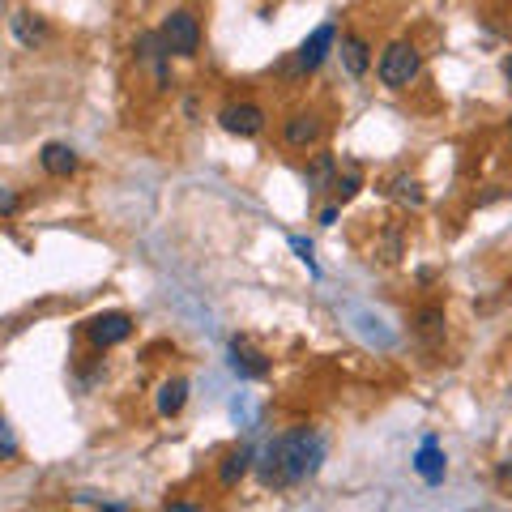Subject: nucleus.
Segmentation results:
<instances>
[{
    "instance_id": "obj_19",
    "label": "nucleus",
    "mask_w": 512,
    "mask_h": 512,
    "mask_svg": "<svg viewBox=\"0 0 512 512\" xmlns=\"http://www.w3.org/2000/svg\"><path fill=\"white\" fill-rule=\"evenodd\" d=\"M18 205H22L18 192H13V188H0V218H9L13 210H18Z\"/></svg>"
},
{
    "instance_id": "obj_14",
    "label": "nucleus",
    "mask_w": 512,
    "mask_h": 512,
    "mask_svg": "<svg viewBox=\"0 0 512 512\" xmlns=\"http://www.w3.org/2000/svg\"><path fill=\"white\" fill-rule=\"evenodd\" d=\"M13 35H18L26 47H35V43L47 39V26H43L30 9H18V13H13Z\"/></svg>"
},
{
    "instance_id": "obj_23",
    "label": "nucleus",
    "mask_w": 512,
    "mask_h": 512,
    "mask_svg": "<svg viewBox=\"0 0 512 512\" xmlns=\"http://www.w3.org/2000/svg\"><path fill=\"white\" fill-rule=\"evenodd\" d=\"M504 77H508V82H512V52L504 56Z\"/></svg>"
},
{
    "instance_id": "obj_8",
    "label": "nucleus",
    "mask_w": 512,
    "mask_h": 512,
    "mask_svg": "<svg viewBox=\"0 0 512 512\" xmlns=\"http://www.w3.org/2000/svg\"><path fill=\"white\" fill-rule=\"evenodd\" d=\"M320 133H325V124H320V116H312V111H295V116L282 124V141H286L291 150H308V146H316Z\"/></svg>"
},
{
    "instance_id": "obj_10",
    "label": "nucleus",
    "mask_w": 512,
    "mask_h": 512,
    "mask_svg": "<svg viewBox=\"0 0 512 512\" xmlns=\"http://www.w3.org/2000/svg\"><path fill=\"white\" fill-rule=\"evenodd\" d=\"M39 163H43L47 175H73L77 171V150L64 146V141H47L43 154H39Z\"/></svg>"
},
{
    "instance_id": "obj_22",
    "label": "nucleus",
    "mask_w": 512,
    "mask_h": 512,
    "mask_svg": "<svg viewBox=\"0 0 512 512\" xmlns=\"http://www.w3.org/2000/svg\"><path fill=\"white\" fill-rule=\"evenodd\" d=\"M163 512H205V508H197V504H167Z\"/></svg>"
},
{
    "instance_id": "obj_18",
    "label": "nucleus",
    "mask_w": 512,
    "mask_h": 512,
    "mask_svg": "<svg viewBox=\"0 0 512 512\" xmlns=\"http://www.w3.org/2000/svg\"><path fill=\"white\" fill-rule=\"evenodd\" d=\"M291 248L299 252V261H303V265H308V269H312V274H320V265H316V256H312V244H308V239H299V235H291Z\"/></svg>"
},
{
    "instance_id": "obj_16",
    "label": "nucleus",
    "mask_w": 512,
    "mask_h": 512,
    "mask_svg": "<svg viewBox=\"0 0 512 512\" xmlns=\"http://www.w3.org/2000/svg\"><path fill=\"white\" fill-rule=\"evenodd\" d=\"M333 197H338V201H350V197H355V192L363 188V175H359V167H338V175H333Z\"/></svg>"
},
{
    "instance_id": "obj_5",
    "label": "nucleus",
    "mask_w": 512,
    "mask_h": 512,
    "mask_svg": "<svg viewBox=\"0 0 512 512\" xmlns=\"http://www.w3.org/2000/svg\"><path fill=\"white\" fill-rule=\"evenodd\" d=\"M218 124L227 128L231 137H256L265 128V111L256 107V103H231V107H222Z\"/></svg>"
},
{
    "instance_id": "obj_20",
    "label": "nucleus",
    "mask_w": 512,
    "mask_h": 512,
    "mask_svg": "<svg viewBox=\"0 0 512 512\" xmlns=\"http://www.w3.org/2000/svg\"><path fill=\"white\" fill-rule=\"evenodd\" d=\"M419 325H423V333H440L444 316H440V312H423V316H419Z\"/></svg>"
},
{
    "instance_id": "obj_12",
    "label": "nucleus",
    "mask_w": 512,
    "mask_h": 512,
    "mask_svg": "<svg viewBox=\"0 0 512 512\" xmlns=\"http://www.w3.org/2000/svg\"><path fill=\"white\" fill-rule=\"evenodd\" d=\"M248 470H252V448L239 444V448H231V453L222 457V466H218V483H222V487H235Z\"/></svg>"
},
{
    "instance_id": "obj_13",
    "label": "nucleus",
    "mask_w": 512,
    "mask_h": 512,
    "mask_svg": "<svg viewBox=\"0 0 512 512\" xmlns=\"http://www.w3.org/2000/svg\"><path fill=\"white\" fill-rule=\"evenodd\" d=\"M342 64H346L350 77H363V73H367V64H372V52H367V43H363L359 35H346V39H342Z\"/></svg>"
},
{
    "instance_id": "obj_3",
    "label": "nucleus",
    "mask_w": 512,
    "mask_h": 512,
    "mask_svg": "<svg viewBox=\"0 0 512 512\" xmlns=\"http://www.w3.org/2000/svg\"><path fill=\"white\" fill-rule=\"evenodd\" d=\"M163 43H167V52L171 56H197L201 52V22L192 18L188 9H175V13H167V22H163Z\"/></svg>"
},
{
    "instance_id": "obj_1",
    "label": "nucleus",
    "mask_w": 512,
    "mask_h": 512,
    "mask_svg": "<svg viewBox=\"0 0 512 512\" xmlns=\"http://www.w3.org/2000/svg\"><path fill=\"white\" fill-rule=\"evenodd\" d=\"M320 461H325V440L312 427H295L265 444L261 461H256V474H261L265 487H295L320 470Z\"/></svg>"
},
{
    "instance_id": "obj_11",
    "label": "nucleus",
    "mask_w": 512,
    "mask_h": 512,
    "mask_svg": "<svg viewBox=\"0 0 512 512\" xmlns=\"http://www.w3.org/2000/svg\"><path fill=\"white\" fill-rule=\"evenodd\" d=\"M184 402H188V380H163L158 384V397H154V406H158V414H163V419H175V414L184 410Z\"/></svg>"
},
{
    "instance_id": "obj_7",
    "label": "nucleus",
    "mask_w": 512,
    "mask_h": 512,
    "mask_svg": "<svg viewBox=\"0 0 512 512\" xmlns=\"http://www.w3.org/2000/svg\"><path fill=\"white\" fill-rule=\"evenodd\" d=\"M231 372L239 380H261V376H269V359L248 338H231Z\"/></svg>"
},
{
    "instance_id": "obj_2",
    "label": "nucleus",
    "mask_w": 512,
    "mask_h": 512,
    "mask_svg": "<svg viewBox=\"0 0 512 512\" xmlns=\"http://www.w3.org/2000/svg\"><path fill=\"white\" fill-rule=\"evenodd\" d=\"M419 52H414V43H406V39H397V43H389L380 52V82L389 86V90H406L414 77H419Z\"/></svg>"
},
{
    "instance_id": "obj_21",
    "label": "nucleus",
    "mask_w": 512,
    "mask_h": 512,
    "mask_svg": "<svg viewBox=\"0 0 512 512\" xmlns=\"http://www.w3.org/2000/svg\"><path fill=\"white\" fill-rule=\"evenodd\" d=\"M320 222H325V227H333V222H338V205H325V210H320Z\"/></svg>"
},
{
    "instance_id": "obj_4",
    "label": "nucleus",
    "mask_w": 512,
    "mask_h": 512,
    "mask_svg": "<svg viewBox=\"0 0 512 512\" xmlns=\"http://www.w3.org/2000/svg\"><path fill=\"white\" fill-rule=\"evenodd\" d=\"M128 333H133V316H128V312H103V316H94L90 325H86L90 346H99V350L120 346Z\"/></svg>"
},
{
    "instance_id": "obj_9",
    "label": "nucleus",
    "mask_w": 512,
    "mask_h": 512,
    "mask_svg": "<svg viewBox=\"0 0 512 512\" xmlns=\"http://www.w3.org/2000/svg\"><path fill=\"white\" fill-rule=\"evenodd\" d=\"M414 470H419V478L423 483H444V474H448V457H444V448H440V440L436 436H427L423 444H419V453H414Z\"/></svg>"
},
{
    "instance_id": "obj_17",
    "label": "nucleus",
    "mask_w": 512,
    "mask_h": 512,
    "mask_svg": "<svg viewBox=\"0 0 512 512\" xmlns=\"http://www.w3.org/2000/svg\"><path fill=\"white\" fill-rule=\"evenodd\" d=\"M22 453V444H18V436H13V427H9V419L0 414V461H13Z\"/></svg>"
},
{
    "instance_id": "obj_15",
    "label": "nucleus",
    "mask_w": 512,
    "mask_h": 512,
    "mask_svg": "<svg viewBox=\"0 0 512 512\" xmlns=\"http://www.w3.org/2000/svg\"><path fill=\"white\" fill-rule=\"evenodd\" d=\"M389 197L410 205V210H419V205H423V188H419V180H410V175H393V180H389Z\"/></svg>"
},
{
    "instance_id": "obj_6",
    "label": "nucleus",
    "mask_w": 512,
    "mask_h": 512,
    "mask_svg": "<svg viewBox=\"0 0 512 512\" xmlns=\"http://www.w3.org/2000/svg\"><path fill=\"white\" fill-rule=\"evenodd\" d=\"M333 39H338V26H333V22H320L312 35L303 39V47H299V69H303V73L320 69V64H325V56L333 52Z\"/></svg>"
}]
</instances>
